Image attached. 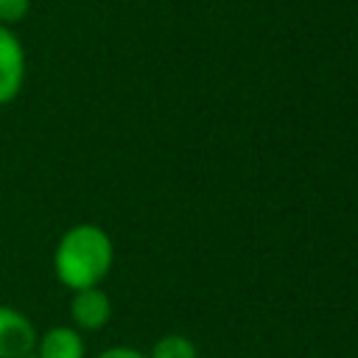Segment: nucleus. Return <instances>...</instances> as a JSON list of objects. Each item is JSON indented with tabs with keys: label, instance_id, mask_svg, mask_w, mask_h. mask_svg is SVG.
I'll list each match as a JSON object with an SVG mask.
<instances>
[{
	"label": "nucleus",
	"instance_id": "obj_1",
	"mask_svg": "<svg viewBox=\"0 0 358 358\" xmlns=\"http://www.w3.org/2000/svg\"><path fill=\"white\" fill-rule=\"evenodd\" d=\"M115 263V243L98 224L81 221L62 232L53 246V274L67 291L101 285Z\"/></svg>",
	"mask_w": 358,
	"mask_h": 358
},
{
	"label": "nucleus",
	"instance_id": "obj_2",
	"mask_svg": "<svg viewBox=\"0 0 358 358\" xmlns=\"http://www.w3.org/2000/svg\"><path fill=\"white\" fill-rule=\"evenodd\" d=\"M25 73L28 62L20 36L8 25H0V106H8L20 98L25 87Z\"/></svg>",
	"mask_w": 358,
	"mask_h": 358
},
{
	"label": "nucleus",
	"instance_id": "obj_3",
	"mask_svg": "<svg viewBox=\"0 0 358 358\" xmlns=\"http://www.w3.org/2000/svg\"><path fill=\"white\" fill-rule=\"evenodd\" d=\"M36 324L28 313L0 302V358H28L36 347Z\"/></svg>",
	"mask_w": 358,
	"mask_h": 358
},
{
	"label": "nucleus",
	"instance_id": "obj_4",
	"mask_svg": "<svg viewBox=\"0 0 358 358\" xmlns=\"http://www.w3.org/2000/svg\"><path fill=\"white\" fill-rule=\"evenodd\" d=\"M112 319V299L101 285L81 288L70 294V324L78 333L103 330Z\"/></svg>",
	"mask_w": 358,
	"mask_h": 358
},
{
	"label": "nucleus",
	"instance_id": "obj_5",
	"mask_svg": "<svg viewBox=\"0 0 358 358\" xmlns=\"http://www.w3.org/2000/svg\"><path fill=\"white\" fill-rule=\"evenodd\" d=\"M34 358H87L84 336L73 324H53L36 336Z\"/></svg>",
	"mask_w": 358,
	"mask_h": 358
},
{
	"label": "nucleus",
	"instance_id": "obj_6",
	"mask_svg": "<svg viewBox=\"0 0 358 358\" xmlns=\"http://www.w3.org/2000/svg\"><path fill=\"white\" fill-rule=\"evenodd\" d=\"M148 358H199V347L193 338L182 333H165L162 338L154 341V347L145 352Z\"/></svg>",
	"mask_w": 358,
	"mask_h": 358
},
{
	"label": "nucleus",
	"instance_id": "obj_7",
	"mask_svg": "<svg viewBox=\"0 0 358 358\" xmlns=\"http://www.w3.org/2000/svg\"><path fill=\"white\" fill-rule=\"evenodd\" d=\"M31 0H0V25H17L28 17Z\"/></svg>",
	"mask_w": 358,
	"mask_h": 358
},
{
	"label": "nucleus",
	"instance_id": "obj_8",
	"mask_svg": "<svg viewBox=\"0 0 358 358\" xmlns=\"http://www.w3.org/2000/svg\"><path fill=\"white\" fill-rule=\"evenodd\" d=\"M95 358H148V355L140 352V350H134V347H109V350L98 352Z\"/></svg>",
	"mask_w": 358,
	"mask_h": 358
},
{
	"label": "nucleus",
	"instance_id": "obj_9",
	"mask_svg": "<svg viewBox=\"0 0 358 358\" xmlns=\"http://www.w3.org/2000/svg\"><path fill=\"white\" fill-rule=\"evenodd\" d=\"M28 358H34V355H28Z\"/></svg>",
	"mask_w": 358,
	"mask_h": 358
}]
</instances>
